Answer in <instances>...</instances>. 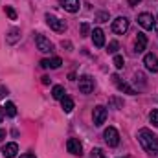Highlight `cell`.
<instances>
[{"label": "cell", "mask_w": 158, "mask_h": 158, "mask_svg": "<svg viewBox=\"0 0 158 158\" xmlns=\"http://www.w3.org/2000/svg\"><path fill=\"white\" fill-rule=\"evenodd\" d=\"M4 116H6V114H4V109H0V123H2V119H4Z\"/></svg>", "instance_id": "cell-33"}, {"label": "cell", "mask_w": 158, "mask_h": 158, "mask_svg": "<svg viewBox=\"0 0 158 158\" xmlns=\"http://www.w3.org/2000/svg\"><path fill=\"white\" fill-rule=\"evenodd\" d=\"M127 30H129V19H127V17H118V19L112 20V31H114V33L123 35Z\"/></svg>", "instance_id": "cell-4"}, {"label": "cell", "mask_w": 158, "mask_h": 158, "mask_svg": "<svg viewBox=\"0 0 158 158\" xmlns=\"http://www.w3.org/2000/svg\"><path fill=\"white\" fill-rule=\"evenodd\" d=\"M112 81H114V85L118 86L119 92H125V94H129V96H134L136 94V90L129 85V83H125V81H121V79L118 77V76H112Z\"/></svg>", "instance_id": "cell-9"}, {"label": "cell", "mask_w": 158, "mask_h": 158, "mask_svg": "<svg viewBox=\"0 0 158 158\" xmlns=\"http://www.w3.org/2000/svg\"><path fill=\"white\" fill-rule=\"evenodd\" d=\"M20 158H37V156H35V155H31V153H24Z\"/></svg>", "instance_id": "cell-29"}, {"label": "cell", "mask_w": 158, "mask_h": 158, "mask_svg": "<svg viewBox=\"0 0 158 158\" xmlns=\"http://www.w3.org/2000/svg\"><path fill=\"white\" fill-rule=\"evenodd\" d=\"M79 90H81L83 94H90V92L94 90V79L90 77V76L79 77Z\"/></svg>", "instance_id": "cell-8"}, {"label": "cell", "mask_w": 158, "mask_h": 158, "mask_svg": "<svg viewBox=\"0 0 158 158\" xmlns=\"http://www.w3.org/2000/svg\"><path fill=\"white\" fill-rule=\"evenodd\" d=\"M35 44H37V50L42 52V53H52V50H53V44L46 39L44 35H40V33L35 35Z\"/></svg>", "instance_id": "cell-5"}, {"label": "cell", "mask_w": 158, "mask_h": 158, "mask_svg": "<svg viewBox=\"0 0 158 158\" xmlns=\"http://www.w3.org/2000/svg\"><path fill=\"white\" fill-rule=\"evenodd\" d=\"M92 158H107V156L99 147H96V149H92Z\"/></svg>", "instance_id": "cell-25"}, {"label": "cell", "mask_w": 158, "mask_h": 158, "mask_svg": "<svg viewBox=\"0 0 158 158\" xmlns=\"http://www.w3.org/2000/svg\"><path fill=\"white\" fill-rule=\"evenodd\" d=\"M103 138H105V142H107V145H109V147H116V145L119 143V134H118V131H116L114 127L105 129Z\"/></svg>", "instance_id": "cell-3"}, {"label": "cell", "mask_w": 158, "mask_h": 158, "mask_svg": "<svg viewBox=\"0 0 158 158\" xmlns=\"http://www.w3.org/2000/svg\"><path fill=\"white\" fill-rule=\"evenodd\" d=\"M98 20H99V22H107V20H109V13H105V11L98 13Z\"/></svg>", "instance_id": "cell-26"}, {"label": "cell", "mask_w": 158, "mask_h": 158, "mask_svg": "<svg viewBox=\"0 0 158 158\" xmlns=\"http://www.w3.org/2000/svg\"><path fill=\"white\" fill-rule=\"evenodd\" d=\"M88 30H90V28H88V24H81V33H83V35H86V33H88Z\"/></svg>", "instance_id": "cell-28"}, {"label": "cell", "mask_w": 158, "mask_h": 158, "mask_svg": "<svg viewBox=\"0 0 158 158\" xmlns=\"http://www.w3.org/2000/svg\"><path fill=\"white\" fill-rule=\"evenodd\" d=\"M61 46H63V48H66V50H72V42H70V40H63V42H61Z\"/></svg>", "instance_id": "cell-27"}, {"label": "cell", "mask_w": 158, "mask_h": 158, "mask_svg": "<svg viewBox=\"0 0 158 158\" xmlns=\"http://www.w3.org/2000/svg\"><path fill=\"white\" fill-rule=\"evenodd\" d=\"M42 85H50V77H48V76L42 77Z\"/></svg>", "instance_id": "cell-30"}, {"label": "cell", "mask_w": 158, "mask_h": 158, "mask_svg": "<svg viewBox=\"0 0 158 158\" xmlns=\"http://www.w3.org/2000/svg\"><path fill=\"white\" fill-rule=\"evenodd\" d=\"M4 138H6V131H4V129H0V142H2Z\"/></svg>", "instance_id": "cell-31"}, {"label": "cell", "mask_w": 158, "mask_h": 158, "mask_svg": "<svg viewBox=\"0 0 158 158\" xmlns=\"http://www.w3.org/2000/svg\"><path fill=\"white\" fill-rule=\"evenodd\" d=\"M138 142L149 155H158V136L153 131L140 129L138 131Z\"/></svg>", "instance_id": "cell-1"}, {"label": "cell", "mask_w": 158, "mask_h": 158, "mask_svg": "<svg viewBox=\"0 0 158 158\" xmlns=\"http://www.w3.org/2000/svg\"><path fill=\"white\" fill-rule=\"evenodd\" d=\"M149 119H151V123L158 127V110H151V114H149Z\"/></svg>", "instance_id": "cell-24"}, {"label": "cell", "mask_w": 158, "mask_h": 158, "mask_svg": "<svg viewBox=\"0 0 158 158\" xmlns=\"http://www.w3.org/2000/svg\"><path fill=\"white\" fill-rule=\"evenodd\" d=\"M46 24L53 30V31H57V33H63V31H66V22L64 20H61V19H57V17H53V15H46Z\"/></svg>", "instance_id": "cell-2"}, {"label": "cell", "mask_w": 158, "mask_h": 158, "mask_svg": "<svg viewBox=\"0 0 158 158\" xmlns=\"http://www.w3.org/2000/svg\"><path fill=\"white\" fill-rule=\"evenodd\" d=\"M4 114H6V116H9V118H15V116H17V107H15V103L7 101V103H6V107H4Z\"/></svg>", "instance_id": "cell-19"}, {"label": "cell", "mask_w": 158, "mask_h": 158, "mask_svg": "<svg viewBox=\"0 0 158 158\" xmlns=\"http://www.w3.org/2000/svg\"><path fill=\"white\" fill-rule=\"evenodd\" d=\"M66 149H68V153H72L76 156H81V153H83V145H81V142L77 138H70L66 142Z\"/></svg>", "instance_id": "cell-11"}, {"label": "cell", "mask_w": 158, "mask_h": 158, "mask_svg": "<svg viewBox=\"0 0 158 158\" xmlns=\"http://www.w3.org/2000/svg\"><path fill=\"white\" fill-rule=\"evenodd\" d=\"M6 15H7L11 20H17V13H15V9H13L11 6H6Z\"/></svg>", "instance_id": "cell-22"}, {"label": "cell", "mask_w": 158, "mask_h": 158, "mask_svg": "<svg viewBox=\"0 0 158 158\" xmlns=\"http://www.w3.org/2000/svg\"><path fill=\"white\" fill-rule=\"evenodd\" d=\"M61 6L64 7V11L68 13H77L79 11V0H61Z\"/></svg>", "instance_id": "cell-14"}, {"label": "cell", "mask_w": 158, "mask_h": 158, "mask_svg": "<svg viewBox=\"0 0 158 158\" xmlns=\"http://www.w3.org/2000/svg\"><path fill=\"white\" fill-rule=\"evenodd\" d=\"M112 63H114V66H116L118 70H121V68H123V64H125V61H123V57H121V55H114V61H112Z\"/></svg>", "instance_id": "cell-21"}, {"label": "cell", "mask_w": 158, "mask_h": 158, "mask_svg": "<svg viewBox=\"0 0 158 158\" xmlns=\"http://www.w3.org/2000/svg\"><path fill=\"white\" fill-rule=\"evenodd\" d=\"M92 119H94V125L96 127H101L105 123V119H107V109L103 105H98L94 109V112H92Z\"/></svg>", "instance_id": "cell-6"}, {"label": "cell", "mask_w": 158, "mask_h": 158, "mask_svg": "<svg viewBox=\"0 0 158 158\" xmlns=\"http://www.w3.org/2000/svg\"><path fill=\"white\" fill-rule=\"evenodd\" d=\"M52 96H53V99H63L64 96H66V92H64V86H61V85H55L53 86V90H52Z\"/></svg>", "instance_id": "cell-18"}, {"label": "cell", "mask_w": 158, "mask_h": 158, "mask_svg": "<svg viewBox=\"0 0 158 158\" xmlns=\"http://www.w3.org/2000/svg\"><path fill=\"white\" fill-rule=\"evenodd\" d=\"M155 30H156V31H158V17H156V19H155Z\"/></svg>", "instance_id": "cell-35"}, {"label": "cell", "mask_w": 158, "mask_h": 158, "mask_svg": "<svg viewBox=\"0 0 158 158\" xmlns=\"http://www.w3.org/2000/svg\"><path fill=\"white\" fill-rule=\"evenodd\" d=\"M92 42H94V46H98V48H103V46H105V33H103V30L96 28V30L92 31Z\"/></svg>", "instance_id": "cell-12"}, {"label": "cell", "mask_w": 158, "mask_h": 158, "mask_svg": "<svg viewBox=\"0 0 158 158\" xmlns=\"http://www.w3.org/2000/svg\"><path fill=\"white\" fill-rule=\"evenodd\" d=\"M19 33H20L19 30H11V31H9V37H7V42H9V44L17 42V39H19Z\"/></svg>", "instance_id": "cell-20"}, {"label": "cell", "mask_w": 158, "mask_h": 158, "mask_svg": "<svg viewBox=\"0 0 158 158\" xmlns=\"http://www.w3.org/2000/svg\"><path fill=\"white\" fill-rule=\"evenodd\" d=\"M145 46H147V37H145V33H138V35H136V40H134V50H136L138 53H142V52L145 50Z\"/></svg>", "instance_id": "cell-15"}, {"label": "cell", "mask_w": 158, "mask_h": 158, "mask_svg": "<svg viewBox=\"0 0 158 158\" xmlns=\"http://www.w3.org/2000/svg\"><path fill=\"white\" fill-rule=\"evenodd\" d=\"M138 24H140L143 30H153V28H155V19H153V15H149V13H140V15H138Z\"/></svg>", "instance_id": "cell-7"}, {"label": "cell", "mask_w": 158, "mask_h": 158, "mask_svg": "<svg viewBox=\"0 0 158 158\" xmlns=\"http://www.w3.org/2000/svg\"><path fill=\"white\" fill-rule=\"evenodd\" d=\"M61 107H63L64 112H72V110H74V99H72L70 96H64V98L61 99Z\"/></svg>", "instance_id": "cell-17"}, {"label": "cell", "mask_w": 158, "mask_h": 158, "mask_svg": "<svg viewBox=\"0 0 158 158\" xmlns=\"http://www.w3.org/2000/svg\"><path fill=\"white\" fill-rule=\"evenodd\" d=\"M63 64L61 57H53V59H42L40 61V66L42 68H59Z\"/></svg>", "instance_id": "cell-16"}, {"label": "cell", "mask_w": 158, "mask_h": 158, "mask_svg": "<svg viewBox=\"0 0 158 158\" xmlns=\"http://www.w3.org/2000/svg\"><path fill=\"white\" fill-rule=\"evenodd\" d=\"M140 2H142V0H129L131 6H136V4H140Z\"/></svg>", "instance_id": "cell-32"}, {"label": "cell", "mask_w": 158, "mask_h": 158, "mask_svg": "<svg viewBox=\"0 0 158 158\" xmlns=\"http://www.w3.org/2000/svg\"><path fill=\"white\" fill-rule=\"evenodd\" d=\"M118 42H116V40H110V42H109V48H107V52H109V53H116V52H118Z\"/></svg>", "instance_id": "cell-23"}, {"label": "cell", "mask_w": 158, "mask_h": 158, "mask_svg": "<svg viewBox=\"0 0 158 158\" xmlns=\"http://www.w3.org/2000/svg\"><path fill=\"white\" fill-rule=\"evenodd\" d=\"M4 94H6V88H0V98H4Z\"/></svg>", "instance_id": "cell-34"}, {"label": "cell", "mask_w": 158, "mask_h": 158, "mask_svg": "<svg viewBox=\"0 0 158 158\" xmlns=\"http://www.w3.org/2000/svg\"><path fill=\"white\" fill-rule=\"evenodd\" d=\"M143 64H145V68L149 70V72H158V57L155 53H147L145 57H143Z\"/></svg>", "instance_id": "cell-10"}, {"label": "cell", "mask_w": 158, "mask_h": 158, "mask_svg": "<svg viewBox=\"0 0 158 158\" xmlns=\"http://www.w3.org/2000/svg\"><path fill=\"white\" fill-rule=\"evenodd\" d=\"M17 153H19V145H17L15 142L6 143V147L2 149V155H4V158H15V156H17Z\"/></svg>", "instance_id": "cell-13"}]
</instances>
